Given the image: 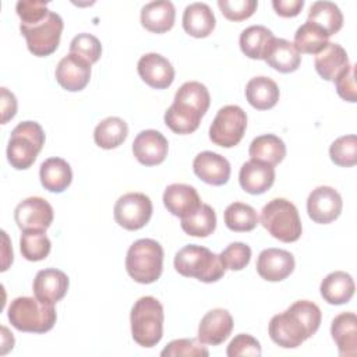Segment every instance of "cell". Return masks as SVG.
Wrapping results in <instances>:
<instances>
[{"instance_id": "30", "label": "cell", "mask_w": 357, "mask_h": 357, "mask_svg": "<svg viewBox=\"0 0 357 357\" xmlns=\"http://www.w3.org/2000/svg\"><path fill=\"white\" fill-rule=\"evenodd\" d=\"M245 98L248 103L258 110L272 109L279 100V88L268 77H254L247 82Z\"/></svg>"}, {"instance_id": "9", "label": "cell", "mask_w": 357, "mask_h": 357, "mask_svg": "<svg viewBox=\"0 0 357 357\" xmlns=\"http://www.w3.org/2000/svg\"><path fill=\"white\" fill-rule=\"evenodd\" d=\"M245 128V112L237 105H227L218 110L209 127V138L215 145L231 148L243 139Z\"/></svg>"}, {"instance_id": "36", "label": "cell", "mask_w": 357, "mask_h": 357, "mask_svg": "<svg viewBox=\"0 0 357 357\" xmlns=\"http://www.w3.org/2000/svg\"><path fill=\"white\" fill-rule=\"evenodd\" d=\"M181 229L192 237H206L216 229V213L208 204L201 206L187 218L181 219Z\"/></svg>"}, {"instance_id": "3", "label": "cell", "mask_w": 357, "mask_h": 357, "mask_svg": "<svg viewBox=\"0 0 357 357\" xmlns=\"http://www.w3.org/2000/svg\"><path fill=\"white\" fill-rule=\"evenodd\" d=\"M163 307L152 296L141 297L131 308L130 322L132 339L142 347L156 346L163 336Z\"/></svg>"}, {"instance_id": "20", "label": "cell", "mask_w": 357, "mask_h": 357, "mask_svg": "<svg viewBox=\"0 0 357 357\" xmlns=\"http://www.w3.org/2000/svg\"><path fill=\"white\" fill-rule=\"evenodd\" d=\"M68 284V276L63 271L54 268L42 269L33 279V293L40 301L56 304L66 296Z\"/></svg>"}, {"instance_id": "45", "label": "cell", "mask_w": 357, "mask_h": 357, "mask_svg": "<svg viewBox=\"0 0 357 357\" xmlns=\"http://www.w3.org/2000/svg\"><path fill=\"white\" fill-rule=\"evenodd\" d=\"M261 353L262 350H261L259 342L248 333H240L234 336V339H231L226 350V354L229 357H238V356L258 357L261 356Z\"/></svg>"}, {"instance_id": "8", "label": "cell", "mask_w": 357, "mask_h": 357, "mask_svg": "<svg viewBox=\"0 0 357 357\" xmlns=\"http://www.w3.org/2000/svg\"><path fill=\"white\" fill-rule=\"evenodd\" d=\"M64 22L61 17L49 11L47 15L32 24H20V31L26 40L28 50L38 57L52 54L60 43Z\"/></svg>"}, {"instance_id": "25", "label": "cell", "mask_w": 357, "mask_h": 357, "mask_svg": "<svg viewBox=\"0 0 357 357\" xmlns=\"http://www.w3.org/2000/svg\"><path fill=\"white\" fill-rule=\"evenodd\" d=\"M319 290L322 298L326 303L340 305L351 300L356 286L353 278L349 273L343 271H335L324 278Z\"/></svg>"}, {"instance_id": "40", "label": "cell", "mask_w": 357, "mask_h": 357, "mask_svg": "<svg viewBox=\"0 0 357 357\" xmlns=\"http://www.w3.org/2000/svg\"><path fill=\"white\" fill-rule=\"evenodd\" d=\"M329 156L337 166H354L357 163V137L350 134L335 139L329 148Z\"/></svg>"}, {"instance_id": "7", "label": "cell", "mask_w": 357, "mask_h": 357, "mask_svg": "<svg viewBox=\"0 0 357 357\" xmlns=\"http://www.w3.org/2000/svg\"><path fill=\"white\" fill-rule=\"evenodd\" d=\"M45 144V132L36 121H22L14 127L7 145V159L17 170L33 165Z\"/></svg>"}, {"instance_id": "43", "label": "cell", "mask_w": 357, "mask_h": 357, "mask_svg": "<svg viewBox=\"0 0 357 357\" xmlns=\"http://www.w3.org/2000/svg\"><path fill=\"white\" fill-rule=\"evenodd\" d=\"M219 257L226 269L241 271L250 264L251 248L244 243H231L220 252Z\"/></svg>"}, {"instance_id": "37", "label": "cell", "mask_w": 357, "mask_h": 357, "mask_svg": "<svg viewBox=\"0 0 357 357\" xmlns=\"http://www.w3.org/2000/svg\"><path fill=\"white\" fill-rule=\"evenodd\" d=\"M259 219L257 211L244 202H233L225 211V223L233 231H251Z\"/></svg>"}, {"instance_id": "18", "label": "cell", "mask_w": 357, "mask_h": 357, "mask_svg": "<svg viewBox=\"0 0 357 357\" xmlns=\"http://www.w3.org/2000/svg\"><path fill=\"white\" fill-rule=\"evenodd\" d=\"M163 204L172 215L183 219L194 213L202 202L192 185L174 183L166 187L163 192Z\"/></svg>"}, {"instance_id": "33", "label": "cell", "mask_w": 357, "mask_h": 357, "mask_svg": "<svg viewBox=\"0 0 357 357\" xmlns=\"http://www.w3.org/2000/svg\"><path fill=\"white\" fill-rule=\"evenodd\" d=\"M128 135V126L120 117H107L102 120L93 131L95 144L103 149L120 146Z\"/></svg>"}, {"instance_id": "17", "label": "cell", "mask_w": 357, "mask_h": 357, "mask_svg": "<svg viewBox=\"0 0 357 357\" xmlns=\"http://www.w3.org/2000/svg\"><path fill=\"white\" fill-rule=\"evenodd\" d=\"M233 331V318L227 310L215 308L208 311L198 326V339L204 344L218 346L223 343Z\"/></svg>"}, {"instance_id": "16", "label": "cell", "mask_w": 357, "mask_h": 357, "mask_svg": "<svg viewBox=\"0 0 357 357\" xmlns=\"http://www.w3.org/2000/svg\"><path fill=\"white\" fill-rule=\"evenodd\" d=\"M137 70L142 81L155 89H165L174 81L172 63L159 53L144 54L138 60Z\"/></svg>"}, {"instance_id": "21", "label": "cell", "mask_w": 357, "mask_h": 357, "mask_svg": "<svg viewBox=\"0 0 357 357\" xmlns=\"http://www.w3.org/2000/svg\"><path fill=\"white\" fill-rule=\"evenodd\" d=\"M238 181L245 192L254 195L264 194L273 185L275 167L268 163L251 159L241 166Z\"/></svg>"}, {"instance_id": "4", "label": "cell", "mask_w": 357, "mask_h": 357, "mask_svg": "<svg viewBox=\"0 0 357 357\" xmlns=\"http://www.w3.org/2000/svg\"><path fill=\"white\" fill-rule=\"evenodd\" d=\"M174 268L181 276L195 278L204 283L219 280L226 271L218 254L195 244H188L176 254Z\"/></svg>"}, {"instance_id": "15", "label": "cell", "mask_w": 357, "mask_h": 357, "mask_svg": "<svg viewBox=\"0 0 357 357\" xmlns=\"http://www.w3.org/2000/svg\"><path fill=\"white\" fill-rule=\"evenodd\" d=\"M294 269L291 252L280 248H266L259 252L257 259L258 275L268 282H280Z\"/></svg>"}, {"instance_id": "19", "label": "cell", "mask_w": 357, "mask_h": 357, "mask_svg": "<svg viewBox=\"0 0 357 357\" xmlns=\"http://www.w3.org/2000/svg\"><path fill=\"white\" fill-rule=\"evenodd\" d=\"M194 173L205 183L211 185H223L230 177V163L229 160L211 151H204L198 153L192 162Z\"/></svg>"}, {"instance_id": "23", "label": "cell", "mask_w": 357, "mask_h": 357, "mask_svg": "<svg viewBox=\"0 0 357 357\" xmlns=\"http://www.w3.org/2000/svg\"><path fill=\"white\" fill-rule=\"evenodd\" d=\"M176 8L169 0H158L145 4L141 10V24L153 33H163L173 28Z\"/></svg>"}, {"instance_id": "6", "label": "cell", "mask_w": 357, "mask_h": 357, "mask_svg": "<svg viewBox=\"0 0 357 357\" xmlns=\"http://www.w3.org/2000/svg\"><path fill=\"white\" fill-rule=\"evenodd\" d=\"M261 225L272 237L283 243L297 241L303 231L298 211L286 198H275L262 208Z\"/></svg>"}, {"instance_id": "34", "label": "cell", "mask_w": 357, "mask_h": 357, "mask_svg": "<svg viewBox=\"0 0 357 357\" xmlns=\"http://www.w3.org/2000/svg\"><path fill=\"white\" fill-rule=\"evenodd\" d=\"M307 21L319 25L329 36H332L343 26V14L332 1H315L308 10Z\"/></svg>"}, {"instance_id": "27", "label": "cell", "mask_w": 357, "mask_h": 357, "mask_svg": "<svg viewBox=\"0 0 357 357\" xmlns=\"http://www.w3.org/2000/svg\"><path fill=\"white\" fill-rule=\"evenodd\" d=\"M346 50L333 42H329L315 56V70L326 81H335L336 77L349 67Z\"/></svg>"}, {"instance_id": "39", "label": "cell", "mask_w": 357, "mask_h": 357, "mask_svg": "<svg viewBox=\"0 0 357 357\" xmlns=\"http://www.w3.org/2000/svg\"><path fill=\"white\" fill-rule=\"evenodd\" d=\"M174 100L188 103L190 106L195 107L201 114H205L211 105V96H209L206 86L197 81L184 82L177 89V92L174 95Z\"/></svg>"}, {"instance_id": "32", "label": "cell", "mask_w": 357, "mask_h": 357, "mask_svg": "<svg viewBox=\"0 0 357 357\" xmlns=\"http://www.w3.org/2000/svg\"><path fill=\"white\" fill-rule=\"evenodd\" d=\"M273 33L264 25H251L240 35L241 52L254 60H264L265 53L273 40Z\"/></svg>"}, {"instance_id": "12", "label": "cell", "mask_w": 357, "mask_h": 357, "mask_svg": "<svg viewBox=\"0 0 357 357\" xmlns=\"http://www.w3.org/2000/svg\"><path fill=\"white\" fill-rule=\"evenodd\" d=\"M52 205L40 197H29L21 201L15 211L14 219L17 226L24 230H46L53 222Z\"/></svg>"}, {"instance_id": "2", "label": "cell", "mask_w": 357, "mask_h": 357, "mask_svg": "<svg viewBox=\"0 0 357 357\" xmlns=\"http://www.w3.org/2000/svg\"><path fill=\"white\" fill-rule=\"evenodd\" d=\"M8 321L21 332H49L57 319L54 304L40 301L36 297H17L8 305Z\"/></svg>"}, {"instance_id": "28", "label": "cell", "mask_w": 357, "mask_h": 357, "mask_svg": "<svg viewBox=\"0 0 357 357\" xmlns=\"http://www.w3.org/2000/svg\"><path fill=\"white\" fill-rule=\"evenodd\" d=\"M40 183L50 192H63L73 180L70 165L61 158L46 159L39 169Z\"/></svg>"}, {"instance_id": "1", "label": "cell", "mask_w": 357, "mask_h": 357, "mask_svg": "<svg viewBox=\"0 0 357 357\" xmlns=\"http://www.w3.org/2000/svg\"><path fill=\"white\" fill-rule=\"evenodd\" d=\"M321 318V310L315 303L294 301L286 311L272 317L268 328L269 336L280 347H298L318 331Z\"/></svg>"}, {"instance_id": "24", "label": "cell", "mask_w": 357, "mask_h": 357, "mask_svg": "<svg viewBox=\"0 0 357 357\" xmlns=\"http://www.w3.org/2000/svg\"><path fill=\"white\" fill-rule=\"evenodd\" d=\"M215 15L206 3H191L183 13V28L194 38H206L215 29Z\"/></svg>"}, {"instance_id": "10", "label": "cell", "mask_w": 357, "mask_h": 357, "mask_svg": "<svg viewBox=\"0 0 357 357\" xmlns=\"http://www.w3.org/2000/svg\"><path fill=\"white\" fill-rule=\"evenodd\" d=\"M152 201L142 192H127L114 204V220L126 230L142 229L152 216Z\"/></svg>"}, {"instance_id": "48", "label": "cell", "mask_w": 357, "mask_h": 357, "mask_svg": "<svg viewBox=\"0 0 357 357\" xmlns=\"http://www.w3.org/2000/svg\"><path fill=\"white\" fill-rule=\"evenodd\" d=\"M272 6L280 17L289 18V17H296L300 14L304 0H273Z\"/></svg>"}, {"instance_id": "11", "label": "cell", "mask_w": 357, "mask_h": 357, "mask_svg": "<svg viewBox=\"0 0 357 357\" xmlns=\"http://www.w3.org/2000/svg\"><path fill=\"white\" fill-rule=\"evenodd\" d=\"M343 208L340 194L329 185L314 188L307 198L308 216L321 225H326L339 218Z\"/></svg>"}, {"instance_id": "38", "label": "cell", "mask_w": 357, "mask_h": 357, "mask_svg": "<svg viewBox=\"0 0 357 357\" xmlns=\"http://www.w3.org/2000/svg\"><path fill=\"white\" fill-rule=\"evenodd\" d=\"M52 248L45 230H24L20 237V250L25 259L36 262L45 259Z\"/></svg>"}, {"instance_id": "42", "label": "cell", "mask_w": 357, "mask_h": 357, "mask_svg": "<svg viewBox=\"0 0 357 357\" xmlns=\"http://www.w3.org/2000/svg\"><path fill=\"white\" fill-rule=\"evenodd\" d=\"M70 53L78 54L88 63L93 64L102 54V45L100 40L92 33H78L70 43Z\"/></svg>"}, {"instance_id": "31", "label": "cell", "mask_w": 357, "mask_h": 357, "mask_svg": "<svg viewBox=\"0 0 357 357\" xmlns=\"http://www.w3.org/2000/svg\"><path fill=\"white\" fill-rule=\"evenodd\" d=\"M248 153L254 160L275 166L284 159L286 145L279 137L273 134H264L252 139Z\"/></svg>"}, {"instance_id": "22", "label": "cell", "mask_w": 357, "mask_h": 357, "mask_svg": "<svg viewBox=\"0 0 357 357\" xmlns=\"http://www.w3.org/2000/svg\"><path fill=\"white\" fill-rule=\"evenodd\" d=\"M331 335L337 346L339 356H357V317L354 312H342L336 315L331 325Z\"/></svg>"}, {"instance_id": "46", "label": "cell", "mask_w": 357, "mask_h": 357, "mask_svg": "<svg viewBox=\"0 0 357 357\" xmlns=\"http://www.w3.org/2000/svg\"><path fill=\"white\" fill-rule=\"evenodd\" d=\"M15 11L21 18V24H32L47 15L50 11L46 1L38 0H20L15 4Z\"/></svg>"}, {"instance_id": "49", "label": "cell", "mask_w": 357, "mask_h": 357, "mask_svg": "<svg viewBox=\"0 0 357 357\" xmlns=\"http://www.w3.org/2000/svg\"><path fill=\"white\" fill-rule=\"evenodd\" d=\"M17 112V99L13 92L7 88H1V124H6L15 116Z\"/></svg>"}, {"instance_id": "41", "label": "cell", "mask_w": 357, "mask_h": 357, "mask_svg": "<svg viewBox=\"0 0 357 357\" xmlns=\"http://www.w3.org/2000/svg\"><path fill=\"white\" fill-rule=\"evenodd\" d=\"M163 357H206L208 349L199 339H176L172 340L160 353Z\"/></svg>"}, {"instance_id": "44", "label": "cell", "mask_w": 357, "mask_h": 357, "mask_svg": "<svg viewBox=\"0 0 357 357\" xmlns=\"http://www.w3.org/2000/svg\"><path fill=\"white\" fill-rule=\"evenodd\" d=\"M255 0H219L218 7L230 21H243L250 18L257 10Z\"/></svg>"}, {"instance_id": "29", "label": "cell", "mask_w": 357, "mask_h": 357, "mask_svg": "<svg viewBox=\"0 0 357 357\" xmlns=\"http://www.w3.org/2000/svg\"><path fill=\"white\" fill-rule=\"evenodd\" d=\"M202 116L188 103L173 100L165 113V123L176 134H191L198 128Z\"/></svg>"}, {"instance_id": "13", "label": "cell", "mask_w": 357, "mask_h": 357, "mask_svg": "<svg viewBox=\"0 0 357 357\" xmlns=\"http://www.w3.org/2000/svg\"><path fill=\"white\" fill-rule=\"evenodd\" d=\"M91 66L78 54L68 53L56 67V81L70 92L82 91L91 79Z\"/></svg>"}, {"instance_id": "47", "label": "cell", "mask_w": 357, "mask_h": 357, "mask_svg": "<svg viewBox=\"0 0 357 357\" xmlns=\"http://www.w3.org/2000/svg\"><path fill=\"white\" fill-rule=\"evenodd\" d=\"M356 68L353 64H349L346 70H343L336 79L333 81L336 84V92L337 95L347 102H356V79H354Z\"/></svg>"}, {"instance_id": "35", "label": "cell", "mask_w": 357, "mask_h": 357, "mask_svg": "<svg viewBox=\"0 0 357 357\" xmlns=\"http://www.w3.org/2000/svg\"><path fill=\"white\" fill-rule=\"evenodd\" d=\"M328 39L329 35L319 25L307 21L296 31L293 45L300 54H318L329 43Z\"/></svg>"}, {"instance_id": "14", "label": "cell", "mask_w": 357, "mask_h": 357, "mask_svg": "<svg viewBox=\"0 0 357 357\" xmlns=\"http://www.w3.org/2000/svg\"><path fill=\"white\" fill-rule=\"evenodd\" d=\"M167 151V139L156 130L141 131L132 142V153L135 159L145 166L160 165L166 159Z\"/></svg>"}, {"instance_id": "26", "label": "cell", "mask_w": 357, "mask_h": 357, "mask_svg": "<svg viewBox=\"0 0 357 357\" xmlns=\"http://www.w3.org/2000/svg\"><path fill=\"white\" fill-rule=\"evenodd\" d=\"M264 60L279 73H293L301 63V56L294 45L282 38H273Z\"/></svg>"}, {"instance_id": "5", "label": "cell", "mask_w": 357, "mask_h": 357, "mask_svg": "<svg viewBox=\"0 0 357 357\" xmlns=\"http://www.w3.org/2000/svg\"><path fill=\"white\" fill-rule=\"evenodd\" d=\"M126 269L131 279L149 284L156 282L163 271V248L152 238L134 241L126 257Z\"/></svg>"}]
</instances>
